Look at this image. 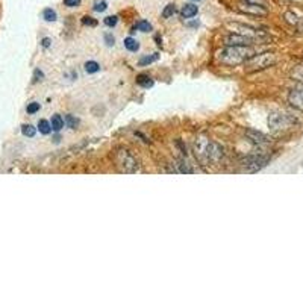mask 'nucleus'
Here are the masks:
<instances>
[{"label":"nucleus","instance_id":"obj_1","mask_svg":"<svg viewBox=\"0 0 303 303\" xmlns=\"http://www.w3.org/2000/svg\"><path fill=\"white\" fill-rule=\"evenodd\" d=\"M193 150H194L197 161L202 165L217 164L224 155L223 147L218 143H215L206 137H197L193 143Z\"/></svg>","mask_w":303,"mask_h":303},{"label":"nucleus","instance_id":"obj_2","mask_svg":"<svg viewBox=\"0 0 303 303\" xmlns=\"http://www.w3.org/2000/svg\"><path fill=\"white\" fill-rule=\"evenodd\" d=\"M253 55H255V50L250 46H226L218 53V63L229 67H235V66L244 64Z\"/></svg>","mask_w":303,"mask_h":303},{"label":"nucleus","instance_id":"obj_3","mask_svg":"<svg viewBox=\"0 0 303 303\" xmlns=\"http://www.w3.org/2000/svg\"><path fill=\"white\" fill-rule=\"evenodd\" d=\"M114 162L115 167L118 168V171L126 173V174H134L137 171H140V162L138 159L134 156V153L125 147H118L114 152Z\"/></svg>","mask_w":303,"mask_h":303},{"label":"nucleus","instance_id":"obj_4","mask_svg":"<svg viewBox=\"0 0 303 303\" xmlns=\"http://www.w3.org/2000/svg\"><path fill=\"white\" fill-rule=\"evenodd\" d=\"M276 61H277V58L273 52L255 53L250 59H247L244 63V69H246V72L253 73V72H259V70H264V69L274 66Z\"/></svg>","mask_w":303,"mask_h":303},{"label":"nucleus","instance_id":"obj_5","mask_svg":"<svg viewBox=\"0 0 303 303\" xmlns=\"http://www.w3.org/2000/svg\"><path fill=\"white\" fill-rule=\"evenodd\" d=\"M297 125V120L286 112H271L268 115V128L273 132H285Z\"/></svg>","mask_w":303,"mask_h":303},{"label":"nucleus","instance_id":"obj_6","mask_svg":"<svg viewBox=\"0 0 303 303\" xmlns=\"http://www.w3.org/2000/svg\"><path fill=\"white\" fill-rule=\"evenodd\" d=\"M270 158L267 155H261V153H252V155H247L243 161H241V165H243V170L246 173H256L259 171L261 168H264L267 164H268Z\"/></svg>","mask_w":303,"mask_h":303},{"label":"nucleus","instance_id":"obj_7","mask_svg":"<svg viewBox=\"0 0 303 303\" xmlns=\"http://www.w3.org/2000/svg\"><path fill=\"white\" fill-rule=\"evenodd\" d=\"M227 28L230 29L232 34L244 35V37H249V38H252L255 41H262V40H265L268 37L264 31H259V29L252 28V26H246L243 23H229Z\"/></svg>","mask_w":303,"mask_h":303},{"label":"nucleus","instance_id":"obj_8","mask_svg":"<svg viewBox=\"0 0 303 303\" xmlns=\"http://www.w3.org/2000/svg\"><path fill=\"white\" fill-rule=\"evenodd\" d=\"M238 10L243 13V14H247V16H253V17H264L268 14L267 8L264 5H259V4H250V2H243L239 4Z\"/></svg>","mask_w":303,"mask_h":303},{"label":"nucleus","instance_id":"obj_9","mask_svg":"<svg viewBox=\"0 0 303 303\" xmlns=\"http://www.w3.org/2000/svg\"><path fill=\"white\" fill-rule=\"evenodd\" d=\"M288 103L292 108H295V109H298V111L303 112V84L301 82L289 91V94H288Z\"/></svg>","mask_w":303,"mask_h":303},{"label":"nucleus","instance_id":"obj_10","mask_svg":"<svg viewBox=\"0 0 303 303\" xmlns=\"http://www.w3.org/2000/svg\"><path fill=\"white\" fill-rule=\"evenodd\" d=\"M246 137L249 138V141L255 146H267L270 144V138L267 135H264L262 132H258L255 129H247L246 131Z\"/></svg>","mask_w":303,"mask_h":303},{"label":"nucleus","instance_id":"obj_11","mask_svg":"<svg viewBox=\"0 0 303 303\" xmlns=\"http://www.w3.org/2000/svg\"><path fill=\"white\" fill-rule=\"evenodd\" d=\"M253 43H255V40L244 37V35H238V34H230L229 37L224 38L226 46H252Z\"/></svg>","mask_w":303,"mask_h":303},{"label":"nucleus","instance_id":"obj_12","mask_svg":"<svg viewBox=\"0 0 303 303\" xmlns=\"http://www.w3.org/2000/svg\"><path fill=\"white\" fill-rule=\"evenodd\" d=\"M283 17H285V20H286L288 23H291L292 26H295L298 31H301V32H303V19L297 17L294 13H286Z\"/></svg>","mask_w":303,"mask_h":303},{"label":"nucleus","instance_id":"obj_13","mask_svg":"<svg viewBox=\"0 0 303 303\" xmlns=\"http://www.w3.org/2000/svg\"><path fill=\"white\" fill-rule=\"evenodd\" d=\"M199 13V8L196 7V5H193V4H188V5H185L184 8H182V17L184 19H191V17H194L196 14Z\"/></svg>","mask_w":303,"mask_h":303},{"label":"nucleus","instance_id":"obj_14","mask_svg":"<svg viewBox=\"0 0 303 303\" xmlns=\"http://www.w3.org/2000/svg\"><path fill=\"white\" fill-rule=\"evenodd\" d=\"M137 84L143 88H152L153 87V79L149 75H138L137 76Z\"/></svg>","mask_w":303,"mask_h":303},{"label":"nucleus","instance_id":"obj_15","mask_svg":"<svg viewBox=\"0 0 303 303\" xmlns=\"http://www.w3.org/2000/svg\"><path fill=\"white\" fill-rule=\"evenodd\" d=\"M50 125H52V129L55 131V132H59L63 128H64V118L61 117V115H53L52 117V122H50Z\"/></svg>","mask_w":303,"mask_h":303},{"label":"nucleus","instance_id":"obj_16","mask_svg":"<svg viewBox=\"0 0 303 303\" xmlns=\"http://www.w3.org/2000/svg\"><path fill=\"white\" fill-rule=\"evenodd\" d=\"M176 165H177V170H179V173H185V174H193V173H194L193 167H191L188 162H185L184 159H179Z\"/></svg>","mask_w":303,"mask_h":303},{"label":"nucleus","instance_id":"obj_17","mask_svg":"<svg viewBox=\"0 0 303 303\" xmlns=\"http://www.w3.org/2000/svg\"><path fill=\"white\" fill-rule=\"evenodd\" d=\"M125 47H126L129 52H137V50L140 49V44H138V41L134 40L132 37H128V38H125Z\"/></svg>","mask_w":303,"mask_h":303},{"label":"nucleus","instance_id":"obj_18","mask_svg":"<svg viewBox=\"0 0 303 303\" xmlns=\"http://www.w3.org/2000/svg\"><path fill=\"white\" fill-rule=\"evenodd\" d=\"M38 131H40L43 135H49L53 129H52L50 122H47V120H40V122H38Z\"/></svg>","mask_w":303,"mask_h":303},{"label":"nucleus","instance_id":"obj_19","mask_svg":"<svg viewBox=\"0 0 303 303\" xmlns=\"http://www.w3.org/2000/svg\"><path fill=\"white\" fill-rule=\"evenodd\" d=\"M291 78L303 84V64H301V66H295V67L292 69V72H291Z\"/></svg>","mask_w":303,"mask_h":303},{"label":"nucleus","instance_id":"obj_20","mask_svg":"<svg viewBox=\"0 0 303 303\" xmlns=\"http://www.w3.org/2000/svg\"><path fill=\"white\" fill-rule=\"evenodd\" d=\"M158 59H159V55H158V53H153V55H150V56L141 58L138 64H140L141 67H144V66H149V64H152V63H156Z\"/></svg>","mask_w":303,"mask_h":303},{"label":"nucleus","instance_id":"obj_21","mask_svg":"<svg viewBox=\"0 0 303 303\" xmlns=\"http://www.w3.org/2000/svg\"><path fill=\"white\" fill-rule=\"evenodd\" d=\"M43 17H44V20H46V22H56V19H58V16H56V11H55V10H52V8H47V10H44V13H43Z\"/></svg>","mask_w":303,"mask_h":303},{"label":"nucleus","instance_id":"obj_22","mask_svg":"<svg viewBox=\"0 0 303 303\" xmlns=\"http://www.w3.org/2000/svg\"><path fill=\"white\" fill-rule=\"evenodd\" d=\"M100 70V66L96 63V61H88L87 64H85V72L87 73H90V75H93V73H97Z\"/></svg>","mask_w":303,"mask_h":303},{"label":"nucleus","instance_id":"obj_23","mask_svg":"<svg viewBox=\"0 0 303 303\" xmlns=\"http://www.w3.org/2000/svg\"><path fill=\"white\" fill-rule=\"evenodd\" d=\"M22 132H23V135H25V137H29V138H32V137H35V134H37V129H35L32 125H23V126H22Z\"/></svg>","mask_w":303,"mask_h":303},{"label":"nucleus","instance_id":"obj_24","mask_svg":"<svg viewBox=\"0 0 303 303\" xmlns=\"http://www.w3.org/2000/svg\"><path fill=\"white\" fill-rule=\"evenodd\" d=\"M135 28H137L138 31H141V32H149V31H152V25H150L149 22H146V20H140V22L135 25Z\"/></svg>","mask_w":303,"mask_h":303},{"label":"nucleus","instance_id":"obj_25","mask_svg":"<svg viewBox=\"0 0 303 303\" xmlns=\"http://www.w3.org/2000/svg\"><path fill=\"white\" fill-rule=\"evenodd\" d=\"M176 14V7L174 5H167L165 8H164V11H162V17L164 19H170V17H173Z\"/></svg>","mask_w":303,"mask_h":303},{"label":"nucleus","instance_id":"obj_26","mask_svg":"<svg viewBox=\"0 0 303 303\" xmlns=\"http://www.w3.org/2000/svg\"><path fill=\"white\" fill-rule=\"evenodd\" d=\"M64 122H66V123H67V126H69V128H72V129H76V128H78V125H79L78 118H75V117H73V115H70V114L64 117Z\"/></svg>","mask_w":303,"mask_h":303},{"label":"nucleus","instance_id":"obj_27","mask_svg":"<svg viewBox=\"0 0 303 303\" xmlns=\"http://www.w3.org/2000/svg\"><path fill=\"white\" fill-rule=\"evenodd\" d=\"M117 22H118V17H117V16H109V17L105 19V25H106L108 28H114V26L117 25Z\"/></svg>","mask_w":303,"mask_h":303},{"label":"nucleus","instance_id":"obj_28","mask_svg":"<svg viewBox=\"0 0 303 303\" xmlns=\"http://www.w3.org/2000/svg\"><path fill=\"white\" fill-rule=\"evenodd\" d=\"M40 103H37V102H32V103H29L28 105V108H26V111H28V114H35V112H38L40 111Z\"/></svg>","mask_w":303,"mask_h":303},{"label":"nucleus","instance_id":"obj_29","mask_svg":"<svg viewBox=\"0 0 303 303\" xmlns=\"http://www.w3.org/2000/svg\"><path fill=\"white\" fill-rule=\"evenodd\" d=\"M106 8H108V4L105 2V0H102V2H97L94 5V11H97V13H103Z\"/></svg>","mask_w":303,"mask_h":303},{"label":"nucleus","instance_id":"obj_30","mask_svg":"<svg viewBox=\"0 0 303 303\" xmlns=\"http://www.w3.org/2000/svg\"><path fill=\"white\" fill-rule=\"evenodd\" d=\"M81 2L82 0H64V5L69 7V8H76V7L81 5Z\"/></svg>","mask_w":303,"mask_h":303},{"label":"nucleus","instance_id":"obj_31","mask_svg":"<svg viewBox=\"0 0 303 303\" xmlns=\"http://www.w3.org/2000/svg\"><path fill=\"white\" fill-rule=\"evenodd\" d=\"M82 25H85V26H96L97 22L93 17H84L82 19Z\"/></svg>","mask_w":303,"mask_h":303},{"label":"nucleus","instance_id":"obj_32","mask_svg":"<svg viewBox=\"0 0 303 303\" xmlns=\"http://www.w3.org/2000/svg\"><path fill=\"white\" fill-rule=\"evenodd\" d=\"M105 41H106V44L108 46H114V37L111 35V34H105Z\"/></svg>","mask_w":303,"mask_h":303},{"label":"nucleus","instance_id":"obj_33","mask_svg":"<svg viewBox=\"0 0 303 303\" xmlns=\"http://www.w3.org/2000/svg\"><path fill=\"white\" fill-rule=\"evenodd\" d=\"M246 2H250V4H259V5H264L265 0H246Z\"/></svg>","mask_w":303,"mask_h":303},{"label":"nucleus","instance_id":"obj_34","mask_svg":"<svg viewBox=\"0 0 303 303\" xmlns=\"http://www.w3.org/2000/svg\"><path fill=\"white\" fill-rule=\"evenodd\" d=\"M50 46V38H44L43 40V47H49Z\"/></svg>","mask_w":303,"mask_h":303},{"label":"nucleus","instance_id":"obj_35","mask_svg":"<svg viewBox=\"0 0 303 303\" xmlns=\"http://www.w3.org/2000/svg\"><path fill=\"white\" fill-rule=\"evenodd\" d=\"M191 2H200V0H191Z\"/></svg>","mask_w":303,"mask_h":303}]
</instances>
